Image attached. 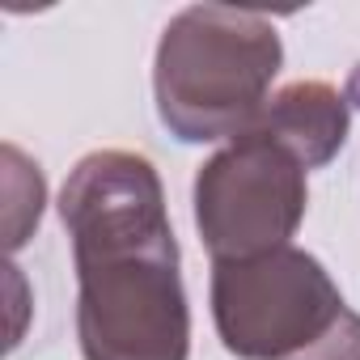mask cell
<instances>
[{"label":"cell","mask_w":360,"mask_h":360,"mask_svg":"<svg viewBox=\"0 0 360 360\" xmlns=\"http://www.w3.org/2000/svg\"><path fill=\"white\" fill-rule=\"evenodd\" d=\"M56 208L72 238L81 356L187 360L191 309L153 161L98 148L68 169Z\"/></svg>","instance_id":"6da1fadb"},{"label":"cell","mask_w":360,"mask_h":360,"mask_svg":"<svg viewBox=\"0 0 360 360\" xmlns=\"http://www.w3.org/2000/svg\"><path fill=\"white\" fill-rule=\"evenodd\" d=\"M284 43L271 18L229 5H191L161 30L153 98L161 127L183 144L246 136L271 102Z\"/></svg>","instance_id":"7a4b0ae2"},{"label":"cell","mask_w":360,"mask_h":360,"mask_svg":"<svg viewBox=\"0 0 360 360\" xmlns=\"http://www.w3.org/2000/svg\"><path fill=\"white\" fill-rule=\"evenodd\" d=\"M343 292L330 271L297 246H280L242 263H212V322L238 360H288L322 339Z\"/></svg>","instance_id":"3957f363"},{"label":"cell","mask_w":360,"mask_h":360,"mask_svg":"<svg viewBox=\"0 0 360 360\" xmlns=\"http://www.w3.org/2000/svg\"><path fill=\"white\" fill-rule=\"evenodd\" d=\"M305 165L259 131L217 148L195 169V229L212 263H242L292 246L305 221Z\"/></svg>","instance_id":"277c9868"},{"label":"cell","mask_w":360,"mask_h":360,"mask_svg":"<svg viewBox=\"0 0 360 360\" xmlns=\"http://www.w3.org/2000/svg\"><path fill=\"white\" fill-rule=\"evenodd\" d=\"M352 127V98L326 81H292L263 106L250 131L280 144L305 169H322L339 157Z\"/></svg>","instance_id":"5b68a950"},{"label":"cell","mask_w":360,"mask_h":360,"mask_svg":"<svg viewBox=\"0 0 360 360\" xmlns=\"http://www.w3.org/2000/svg\"><path fill=\"white\" fill-rule=\"evenodd\" d=\"M43 204H47L43 169L18 144H5V246L9 255L30 242V233L39 229Z\"/></svg>","instance_id":"8992f818"},{"label":"cell","mask_w":360,"mask_h":360,"mask_svg":"<svg viewBox=\"0 0 360 360\" xmlns=\"http://www.w3.org/2000/svg\"><path fill=\"white\" fill-rule=\"evenodd\" d=\"M288 360H360V314L343 309L339 322L322 339H314L305 352H297Z\"/></svg>","instance_id":"52a82bcc"}]
</instances>
